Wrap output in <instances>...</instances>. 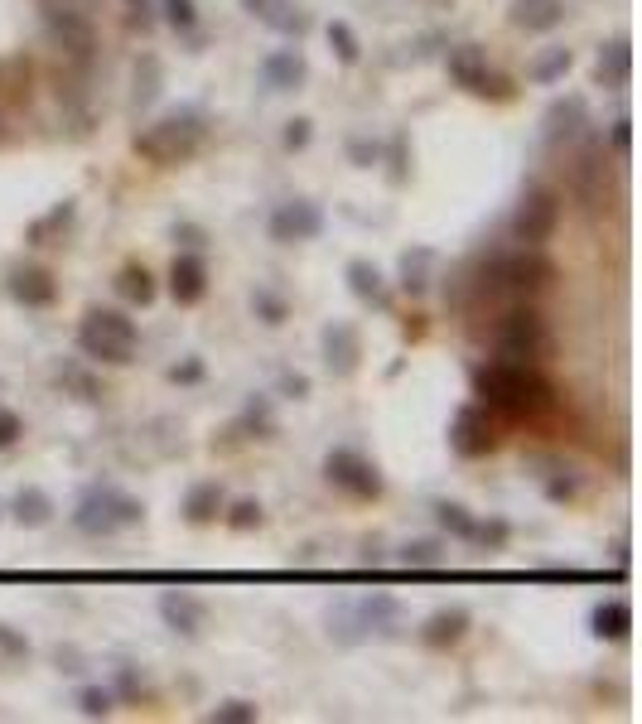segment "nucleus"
<instances>
[{"mask_svg":"<svg viewBox=\"0 0 642 724\" xmlns=\"http://www.w3.org/2000/svg\"><path fill=\"white\" fill-rule=\"evenodd\" d=\"M474 396L493 411H507V416H541L556 401V391L536 372V362H488V367H478Z\"/></svg>","mask_w":642,"mask_h":724,"instance_id":"f257e3e1","label":"nucleus"},{"mask_svg":"<svg viewBox=\"0 0 642 724\" xmlns=\"http://www.w3.org/2000/svg\"><path fill=\"white\" fill-rule=\"evenodd\" d=\"M136 319H126L121 309H87L83 324H78V348L83 358L112 362V367H126L131 353H136Z\"/></svg>","mask_w":642,"mask_h":724,"instance_id":"f03ea898","label":"nucleus"},{"mask_svg":"<svg viewBox=\"0 0 642 724\" xmlns=\"http://www.w3.org/2000/svg\"><path fill=\"white\" fill-rule=\"evenodd\" d=\"M131 145H136L140 160H150V165H179V160H189L203 145V116L174 112L165 121H155V126H145Z\"/></svg>","mask_w":642,"mask_h":724,"instance_id":"7ed1b4c3","label":"nucleus"},{"mask_svg":"<svg viewBox=\"0 0 642 724\" xmlns=\"http://www.w3.org/2000/svg\"><path fill=\"white\" fill-rule=\"evenodd\" d=\"M140 517H145V507L112 483H92L73 507V527L87 531V536H112L121 527H136Z\"/></svg>","mask_w":642,"mask_h":724,"instance_id":"20e7f679","label":"nucleus"},{"mask_svg":"<svg viewBox=\"0 0 642 724\" xmlns=\"http://www.w3.org/2000/svg\"><path fill=\"white\" fill-rule=\"evenodd\" d=\"M401 618H406V609L391 594H367V599H353L338 613H329V633L338 642H358L367 633H396Z\"/></svg>","mask_w":642,"mask_h":724,"instance_id":"39448f33","label":"nucleus"},{"mask_svg":"<svg viewBox=\"0 0 642 724\" xmlns=\"http://www.w3.org/2000/svg\"><path fill=\"white\" fill-rule=\"evenodd\" d=\"M498 348L507 362H546L551 358V329L531 305H517L498 319Z\"/></svg>","mask_w":642,"mask_h":724,"instance_id":"423d86ee","label":"nucleus"},{"mask_svg":"<svg viewBox=\"0 0 642 724\" xmlns=\"http://www.w3.org/2000/svg\"><path fill=\"white\" fill-rule=\"evenodd\" d=\"M39 20H44V34H49V44H54L58 54L78 58V63H87V58L97 54V29H92V20H87L78 5L44 0V5H39Z\"/></svg>","mask_w":642,"mask_h":724,"instance_id":"0eeeda50","label":"nucleus"},{"mask_svg":"<svg viewBox=\"0 0 642 724\" xmlns=\"http://www.w3.org/2000/svg\"><path fill=\"white\" fill-rule=\"evenodd\" d=\"M560 213H565V203H560L556 189H531L522 203H517V213H512V242H522V247H546L551 237H556L560 227Z\"/></svg>","mask_w":642,"mask_h":724,"instance_id":"6e6552de","label":"nucleus"},{"mask_svg":"<svg viewBox=\"0 0 642 724\" xmlns=\"http://www.w3.org/2000/svg\"><path fill=\"white\" fill-rule=\"evenodd\" d=\"M324 478H329L334 488H343L348 498H358V502L382 498V474H377V464L367 459L363 449H348V445L329 449V459H324Z\"/></svg>","mask_w":642,"mask_h":724,"instance_id":"1a4fd4ad","label":"nucleus"},{"mask_svg":"<svg viewBox=\"0 0 642 724\" xmlns=\"http://www.w3.org/2000/svg\"><path fill=\"white\" fill-rule=\"evenodd\" d=\"M493 280L503 290H517V295H536L556 280V261L541 256V247H517V251H503L493 261Z\"/></svg>","mask_w":642,"mask_h":724,"instance_id":"9d476101","label":"nucleus"},{"mask_svg":"<svg viewBox=\"0 0 642 724\" xmlns=\"http://www.w3.org/2000/svg\"><path fill=\"white\" fill-rule=\"evenodd\" d=\"M266 232L280 247H295V242H314L324 232V208L309 203V198H290V203H276V213L266 218Z\"/></svg>","mask_w":642,"mask_h":724,"instance_id":"9b49d317","label":"nucleus"},{"mask_svg":"<svg viewBox=\"0 0 642 724\" xmlns=\"http://www.w3.org/2000/svg\"><path fill=\"white\" fill-rule=\"evenodd\" d=\"M449 449L459 459H483L498 449V425L483 406H459V416L449 420Z\"/></svg>","mask_w":642,"mask_h":724,"instance_id":"f8f14e48","label":"nucleus"},{"mask_svg":"<svg viewBox=\"0 0 642 724\" xmlns=\"http://www.w3.org/2000/svg\"><path fill=\"white\" fill-rule=\"evenodd\" d=\"M445 68H449V78L464 87V92H474V97H507L503 78H493L488 54H483L478 44H459V49H449Z\"/></svg>","mask_w":642,"mask_h":724,"instance_id":"ddd939ff","label":"nucleus"},{"mask_svg":"<svg viewBox=\"0 0 642 724\" xmlns=\"http://www.w3.org/2000/svg\"><path fill=\"white\" fill-rule=\"evenodd\" d=\"M324 367L334 372V377H353L358 372V358H363V334L348 324V319H334V324H324Z\"/></svg>","mask_w":642,"mask_h":724,"instance_id":"4468645a","label":"nucleus"},{"mask_svg":"<svg viewBox=\"0 0 642 724\" xmlns=\"http://www.w3.org/2000/svg\"><path fill=\"white\" fill-rule=\"evenodd\" d=\"M5 285H10V300L25 309H49L58 300V280L44 266H20V271H10Z\"/></svg>","mask_w":642,"mask_h":724,"instance_id":"2eb2a0df","label":"nucleus"},{"mask_svg":"<svg viewBox=\"0 0 642 724\" xmlns=\"http://www.w3.org/2000/svg\"><path fill=\"white\" fill-rule=\"evenodd\" d=\"M160 618H165L169 633L194 638L198 628H203V618H208V609H203V599L189 594V589H165V594H160Z\"/></svg>","mask_w":642,"mask_h":724,"instance_id":"dca6fc26","label":"nucleus"},{"mask_svg":"<svg viewBox=\"0 0 642 724\" xmlns=\"http://www.w3.org/2000/svg\"><path fill=\"white\" fill-rule=\"evenodd\" d=\"M169 295H174V305H198V300L208 295V266H203L198 251L174 256V266H169Z\"/></svg>","mask_w":642,"mask_h":724,"instance_id":"f3484780","label":"nucleus"},{"mask_svg":"<svg viewBox=\"0 0 642 724\" xmlns=\"http://www.w3.org/2000/svg\"><path fill=\"white\" fill-rule=\"evenodd\" d=\"M305 54L300 49H271V54L261 58V83L271 87V92H290V87L305 83Z\"/></svg>","mask_w":642,"mask_h":724,"instance_id":"a211bd4d","label":"nucleus"},{"mask_svg":"<svg viewBox=\"0 0 642 724\" xmlns=\"http://www.w3.org/2000/svg\"><path fill=\"white\" fill-rule=\"evenodd\" d=\"M589 633L599 642H628V633H633V604H628V599H604V604H594V613H589Z\"/></svg>","mask_w":642,"mask_h":724,"instance_id":"6ab92c4d","label":"nucleus"},{"mask_svg":"<svg viewBox=\"0 0 642 724\" xmlns=\"http://www.w3.org/2000/svg\"><path fill=\"white\" fill-rule=\"evenodd\" d=\"M628 78H633V44H628V39L604 44L599 58H594V83L618 92V87H628Z\"/></svg>","mask_w":642,"mask_h":724,"instance_id":"aec40b11","label":"nucleus"},{"mask_svg":"<svg viewBox=\"0 0 642 724\" xmlns=\"http://www.w3.org/2000/svg\"><path fill=\"white\" fill-rule=\"evenodd\" d=\"M580 126H585V97L570 92V97L551 102V112H546V145H565V140H575L580 136Z\"/></svg>","mask_w":642,"mask_h":724,"instance_id":"412c9836","label":"nucleus"},{"mask_svg":"<svg viewBox=\"0 0 642 724\" xmlns=\"http://www.w3.org/2000/svg\"><path fill=\"white\" fill-rule=\"evenodd\" d=\"M507 20L517 29H527V34H546L565 20V0H512Z\"/></svg>","mask_w":642,"mask_h":724,"instance_id":"4be33fe9","label":"nucleus"},{"mask_svg":"<svg viewBox=\"0 0 642 724\" xmlns=\"http://www.w3.org/2000/svg\"><path fill=\"white\" fill-rule=\"evenodd\" d=\"M247 10H252L261 25H271V29H280V34H305L309 29V15L300 10V5H290V0H242Z\"/></svg>","mask_w":642,"mask_h":724,"instance_id":"5701e85b","label":"nucleus"},{"mask_svg":"<svg viewBox=\"0 0 642 724\" xmlns=\"http://www.w3.org/2000/svg\"><path fill=\"white\" fill-rule=\"evenodd\" d=\"M464 633H469V613H464V609H440V613H430V618L420 623V642H425V647H435V652L454 647Z\"/></svg>","mask_w":642,"mask_h":724,"instance_id":"b1692460","label":"nucleus"},{"mask_svg":"<svg viewBox=\"0 0 642 724\" xmlns=\"http://www.w3.org/2000/svg\"><path fill=\"white\" fill-rule=\"evenodd\" d=\"M218 517H223V483L203 478V483H194V488L184 493V522H189V527H208V522H218Z\"/></svg>","mask_w":642,"mask_h":724,"instance_id":"393cba45","label":"nucleus"},{"mask_svg":"<svg viewBox=\"0 0 642 724\" xmlns=\"http://www.w3.org/2000/svg\"><path fill=\"white\" fill-rule=\"evenodd\" d=\"M343 276H348V290H353L358 300H367V305H377V309H387L391 290H387V280H382V271H377L372 261H363V256H353Z\"/></svg>","mask_w":642,"mask_h":724,"instance_id":"a878e982","label":"nucleus"},{"mask_svg":"<svg viewBox=\"0 0 642 724\" xmlns=\"http://www.w3.org/2000/svg\"><path fill=\"white\" fill-rule=\"evenodd\" d=\"M10 512H15V522H20V527H49V522H54V498H49L44 488H34V483H29V488H20V493H15Z\"/></svg>","mask_w":642,"mask_h":724,"instance_id":"bb28decb","label":"nucleus"},{"mask_svg":"<svg viewBox=\"0 0 642 724\" xmlns=\"http://www.w3.org/2000/svg\"><path fill=\"white\" fill-rule=\"evenodd\" d=\"M73 218H78V203H73V198H63V203H54L44 218H34V223H29L25 242H29V247H49L58 232H68V223H73Z\"/></svg>","mask_w":642,"mask_h":724,"instance_id":"cd10ccee","label":"nucleus"},{"mask_svg":"<svg viewBox=\"0 0 642 724\" xmlns=\"http://www.w3.org/2000/svg\"><path fill=\"white\" fill-rule=\"evenodd\" d=\"M116 295L126 300V305H155V295H160V285L155 276L145 271V266H121V276H116Z\"/></svg>","mask_w":642,"mask_h":724,"instance_id":"c85d7f7f","label":"nucleus"},{"mask_svg":"<svg viewBox=\"0 0 642 724\" xmlns=\"http://www.w3.org/2000/svg\"><path fill=\"white\" fill-rule=\"evenodd\" d=\"M58 387L73 391V396H78V401H87V406H97V401L107 396V391H102V382H97L87 367H78V362H63V367H58Z\"/></svg>","mask_w":642,"mask_h":724,"instance_id":"c756f323","label":"nucleus"},{"mask_svg":"<svg viewBox=\"0 0 642 724\" xmlns=\"http://www.w3.org/2000/svg\"><path fill=\"white\" fill-rule=\"evenodd\" d=\"M401 565L406 570H435V565H445V541H435V536H420V541H406L401 546Z\"/></svg>","mask_w":642,"mask_h":724,"instance_id":"7c9ffc66","label":"nucleus"},{"mask_svg":"<svg viewBox=\"0 0 642 724\" xmlns=\"http://www.w3.org/2000/svg\"><path fill=\"white\" fill-rule=\"evenodd\" d=\"M435 522H440V531H449V536H459V541H469V531H474V517H469V507L464 502H449V498H440L435 507Z\"/></svg>","mask_w":642,"mask_h":724,"instance_id":"2f4dec72","label":"nucleus"},{"mask_svg":"<svg viewBox=\"0 0 642 724\" xmlns=\"http://www.w3.org/2000/svg\"><path fill=\"white\" fill-rule=\"evenodd\" d=\"M570 68H575V54H570V49H551V54H541L531 63V83L551 87V83H560Z\"/></svg>","mask_w":642,"mask_h":724,"instance_id":"473e14b6","label":"nucleus"},{"mask_svg":"<svg viewBox=\"0 0 642 724\" xmlns=\"http://www.w3.org/2000/svg\"><path fill=\"white\" fill-rule=\"evenodd\" d=\"M242 430H252L256 440H271L276 435V416H271V396H252L242 406Z\"/></svg>","mask_w":642,"mask_h":724,"instance_id":"72a5a7b5","label":"nucleus"},{"mask_svg":"<svg viewBox=\"0 0 642 724\" xmlns=\"http://www.w3.org/2000/svg\"><path fill=\"white\" fill-rule=\"evenodd\" d=\"M329 44H334L338 63H358L363 58V44H358V29L348 20H329Z\"/></svg>","mask_w":642,"mask_h":724,"instance_id":"f704fd0d","label":"nucleus"},{"mask_svg":"<svg viewBox=\"0 0 642 724\" xmlns=\"http://www.w3.org/2000/svg\"><path fill=\"white\" fill-rule=\"evenodd\" d=\"M252 309H256V319H261V324H271V329H276V324H285V319H290V305L280 300L276 290H266V285H256V295H252Z\"/></svg>","mask_w":642,"mask_h":724,"instance_id":"c9c22d12","label":"nucleus"},{"mask_svg":"<svg viewBox=\"0 0 642 724\" xmlns=\"http://www.w3.org/2000/svg\"><path fill=\"white\" fill-rule=\"evenodd\" d=\"M208 720L213 724H252V720H261V710H256L252 700H223V705L208 710Z\"/></svg>","mask_w":642,"mask_h":724,"instance_id":"e433bc0d","label":"nucleus"},{"mask_svg":"<svg viewBox=\"0 0 642 724\" xmlns=\"http://www.w3.org/2000/svg\"><path fill=\"white\" fill-rule=\"evenodd\" d=\"M507 536H512V527H507L503 517H493V522H474V531H469V541L483 546V551H503Z\"/></svg>","mask_w":642,"mask_h":724,"instance_id":"4c0bfd02","label":"nucleus"},{"mask_svg":"<svg viewBox=\"0 0 642 724\" xmlns=\"http://www.w3.org/2000/svg\"><path fill=\"white\" fill-rule=\"evenodd\" d=\"M160 10H165V25L179 29V34H189L198 25V5L194 0H160Z\"/></svg>","mask_w":642,"mask_h":724,"instance_id":"58836bf2","label":"nucleus"},{"mask_svg":"<svg viewBox=\"0 0 642 724\" xmlns=\"http://www.w3.org/2000/svg\"><path fill=\"white\" fill-rule=\"evenodd\" d=\"M261 522H266V512H261V502H256V498L232 502V512H227V527H232V531H256Z\"/></svg>","mask_w":642,"mask_h":724,"instance_id":"ea45409f","label":"nucleus"},{"mask_svg":"<svg viewBox=\"0 0 642 724\" xmlns=\"http://www.w3.org/2000/svg\"><path fill=\"white\" fill-rule=\"evenodd\" d=\"M78 710H83L87 720H107L112 715V691L107 686H87L83 696H78Z\"/></svg>","mask_w":642,"mask_h":724,"instance_id":"a19ab883","label":"nucleus"},{"mask_svg":"<svg viewBox=\"0 0 642 724\" xmlns=\"http://www.w3.org/2000/svg\"><path fill=\"white\" fill-rule=\"evenodd\" d=\"M309 136H314V121L295 116V121H285V136H280V145H285V150H305Z\"/></svg>","mask_w":642,"mask_h":724,"instance_id":"79ce46f5","label":"nucleus"},{"mask_svg":"<svg viewBox=\"0 0 642 724\" xmlns=\"http://www.w3.org/2000/svg\"><path fill=\"white\" fill-rule=\"evenodd\" d=\"M20 435H25V420L15 416V411H0V449L20 445Z\"/></svg>","mask_w":642,"mask_h":724,"instance_id":"37998d69","label":"nucleus"},{"mask_svg":"<svg viewBox=\"0 0 642 724\" xmlns=\"http://www.w3.org/2000/svg\"><path fill=\"white\" fill-rule=\"evenodd\" d=\"M169 382H179V387H194V382H203V362H198V358L174 362V367H169Z\"/></svg>","mask_w":642,"mask_h":724,"instance_id":"c03bdc74","label":"nucleus"},{"mask_svg":"<svg viewBox=\"0 0 642 724\" xmlns=\"http://www.w3.org/2000/svg\"><path fill=\"white\" fill-rule=\"evenodd\" d=\"M0 652H5V657H15V662H25V657H29V642L20 638L15 628H5V623H0Z\"/></svg>","mask_w":642,"mask_h":724,"instance_id":"a18cd8bd","label":"nucleus"},{"mask_svg":"<svg viewBox=\"0 0 642 724\" xmlns=\"http://www.w3.org/2000/svg\"><path fill=\"white\" fill-rule=\"evenodd\" d=\"M348 155H353V165H358V169H372V165H377V145H372V140H358V136H353V140H348Z\"/></svg>","mask_w":642,"mask_h":724,"instance_id":"49530a36","label":"nucleus"},{"mask_svg":"<svg viewBox=\"0 0 642 724\" xmlns=\"http://www.w3.org/2000/svg\"><path fill=\"white\" fill-rule=\"evenodd\" d=\"M280 396L305 401V396H309V377H300V372H285V377H280Z\"/></svg>","mask_w":642,"mask_h":724,"instance_id":"de8ad7c7","label":"nucleus"},{"mask_svg":"<svg viewBox=\"0 0 642 724\" xmlns=\"http://www.w3.org/2000/svg\"><path fill=\"white\" fill-rule=\"evenodd\" d=\"M155 78H160V63L145 58V83L136 78V102H150V97H155Z\"/></svg>","mask_w":642,"mask_h":724,"instance_id":"09e8293b","label":"nucleus"},{"mask_svg":"<svg viewBox=\"0 0 642 724\" xmlns=\"http://www.w3.org/2000/svg\"><path fill=\"white\" fill-rule=\"evenodd\" d=\"M609 140H614L618 155H628V150H633V121H628V116H618V121H614V136H609Z\"/></svg>","mask_w":642,"mask_h":724,"instance_id":"8fccbe9b","label":"nucleus"}]
</instances>
